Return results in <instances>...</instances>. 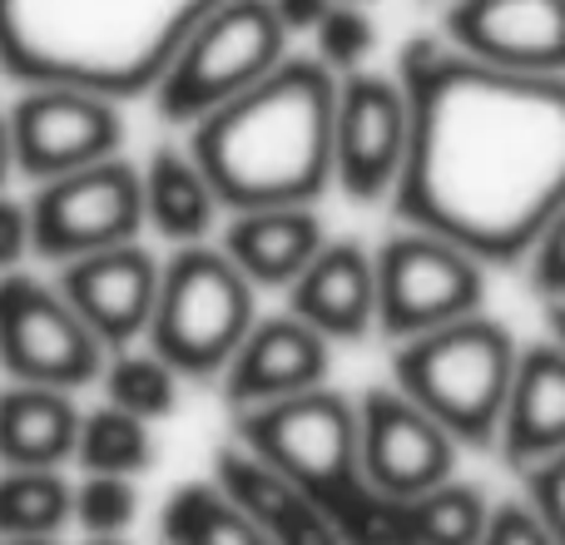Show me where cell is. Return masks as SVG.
Wrapping results in <instances>:
<instances>
[{
    "label": "cell",
    "mask_w": 565,
    "mask_h": 545,
    "mask_svg": "<svg viewBox=\"0 0 565 545\" xmlns=\"http://www.w3.org/2000/svg\"><path fill=\"white\" fill-rule=\"evenodd\" d=\"M75 521V487L55 467L0 471V541L60 536Z\"/></svg>",
    "instance_id": "25"
},
{
    "label": "cell",
    "mask_w": 565,
    "mask_h": 545,
    "mask_svg": "<svg viewBox=\"0 0 565 545\" xmlns=\"http://www.w3.org/2000/svg\"><path fill=\"white\" fill-rule=\"evenodd\" d=\"M282 60H288V30L274 0H224L189 30V40L164 65L154 85V109L159 119L189 129L254 89L264 75H274Z\"/></svg>",
    "instance_id": "7"
},
{
    "label": "cell",
    "mask_w": 565,
    "mask_h": 545,
    "mask_svg": "<svg viewBox=\"0 0 565 545\" xmlns=\"http://www.w3.org/2000/svg\"><path fill=\"white\" fill-rule=\"evenodd\" d=\"M348 6H372V0H348Z\"/></svg>",
    "instance_id": "39"
},
{
    "label": "cell",
    "mask_w": 565,
    "mask_h": 545,
    "mask_svg": "<svg viewBox=\"0 0 565 545\" xmlns=\"http://www.w3.org/2000/svg\"><path fill=\"white\" fill-rule=\"evenodd\" d=\"M164 545H274L268 531L218 481H189L169 496L159 521Z\"/></svg>",
    "instance_id": "23"
},
{
    "label": "cell",
    "mask_w": 565,
    "mask_h": 545,
    "mask_svg": "<svg viewBox=\"0 0 565 545\" xmlns=\"http://www.w3.org/2000/svg\"><path fill=\"white\" fill-rule=\"evenodd\" d=\"M358 447L362 477L387 496H422L451 481L461 441L402 387H367L358 402Z\"/></svg>",
    "instance_id": "13"
},
{
    "label": "cell",
    "mask_w": 565,
    "mask_h": 545,
    "mask_svg": "<svg viewBox=\"0 0 565 545\" xmlns=\"http://www.w3.org/2000/svg\"><path fill=\"white\" fill-rule=\"evenodd\" d=\"M224 0H0V70L15 85L154 95L189 30Z\"/></svg>",
    "instance_id": "3"
},
{
    "label": "cell",
    "mask_w": 565,
    "mask_h": 545,
    "mask_svg": "<svg viewBox=\"0 0 565 545\" xmlns=\"http://www.w3.org/2000/svg\"><path fill=\"white\" fill-rule=\"evenodd\" d=\"M234 441L308 491L332 516L342 545H397L402 501L362 477L358 402L332 392L328 382L234 412Z\"/></svg>",
    "instance_id": "4"
},
{
    "label": "cell",
    "mask_w": 565,
    "mask_h": 545,
    "mask_svg": "<svg viewBox=\"0 0 565 545\" xmlns=\"http://www.w3.org/2000/svg\"><path fill=\"white\" fill-rule=\"evenodd\" d=\"M526 272H531V288L546 302H565V209L541 228L536 248L526 254Z\"/></svg>",
    "instance_id": "31"
},
{
    "label": "cell",
    "mask_w": 565,
    "mask_h": 545,
    "mask_svg": "<svg viewBox=\"0 0 565 545\" xmlns=\"http://www.w3.org/2000/svg\"><path fill=\"white\" fill-rule=\"evenodd\" d=\"M481 545H561V541L551 536V526L541 521V511L531 501H501V506H491Z\"/></svg>",
    "instance_id": "30"
},
{
    "label": "cell",
    "mask_w": 565,
    "mask_h": 545,
    "mask_svg": "<svg viewBox=\"0 0 565 545\" xmlns=\"http://www.w3.org/2000/svg\"><path fill=\"white\" fill-rule=\"evenodd\" d=\"M145 184V228H154L164 244H204L218 224V194L194 164L189 149H154L149 169H139Z\"/></svg>",
    "instance_id": "22"
},
{
    "label": "cell",
    "mask_w": 565,
    "mask_h": 545,
    "mask_svg": "<svg viewBox=\"0 0 565 545\" xmlns=\"http://www.w3.org/2000/svg\"><path fill=\"white\" fill-rule=\"evenodd\" d=\"M159 272H164V264L135 238V244H115V248H99V254L60 264V292L75 302V312L89 322V332L109 352H119V348H135L149 332L154 298H159Z\"/></svg>",
    "instance_id": "15"
},
{
    "label": "cell",
    "mask_w": 565,
    "mask_h": 545,
    "mask_svg": "<svg viewBox=\"0 0 565 545\" xmlns=\"http://www.w3.org/2000/svg\"><path fill=\"white\" fill-rule=\"evenodd\" d=\"M491 501L467 481H441L407 501V541L412 545H481Z\"/></svg>",
    "instance_id": "27"
},
{
    "label": "cell",
    "mask_w": 565,
    "mask_h": 545,
    "mask_svg": "<svg viewBox=\"0 0 565 545\" xmlns=\"http://www.w3.org/2000/svg\"><path fill=\"white\" fill-rule=\"evenodd\" d=\"M328 6L332 0H274V10H278L288 35H312V25L328 15Z\"/></svg>",
    "instance_id": "34"
},
{
    "label": "cell",
    "mask_w": 565,
    "mask_h": 545,
    "mask_svg": "<svg viewBox=\"0 0 565 545\" xmlns=\"http://www.w3.org/2000/svg\"><path fill=\"white\" fill-rule=\"evenodd\" d=\"M79 407L75 392L10 382L0 392V461L6 467H65L75 461Z\"/></svg>",
    "instance_id": "21"
},
{
    "label": "cell",
    "mask_w": 565,
    "mask_h": 545,
    "mask_svg": "<svg viewBox=\"0 0 565 545\" xmlns=\"http://www.w3.org/2000/svg\"><path fill=\"white\" fill-rule=\"evenodd\" d=\"M397 79L412 119L397 218L487 268L526 264L565 209V75H516L417 35L397 55Z\"/></svg>",
    "instance_id": "1"
},
{
    "label": "cell",
    "mask_w": 565,
    "mask_h": 545,
    "mask_svg": "<svg viewBox=\"0 0 565 545\" xmlns=\"http://www.w3.org/2000/svg\"><path fill=\"white\" fill-rule=\"evenodd\" d=\"M25 254H35V234H30V204L10 199L0 189V272H15L25 264Z\"/></svg>",
    "instance_id": "33"
},
{
    "label": "cell",
    "mask_w": 565,
    "mask_h": 545,
    "mask_svg": "<svg viewBox=\"0 0 565 545\" xmlns=\"http://www.w3.org/2000/svg\"><path fill=\"white\" fill-rule=\"evenodd\" d=\"M328 357L332 342L318 328H308L298 312H274V318H258L248 328V338L238 342L218 387H224L234 412L264 407V402L322 387L328 382Z\"/></svg>",
    "instance_id": "16"
},
{
    "label": "cell",
    "mask_w": 565,
    "mask_h": 545,
    "mask_svg": "<svg viewBox=\"0 0 565 545\" xmlns=\"http://www.w3.org/2000/svg\"><path fill=\"white\" fill-rule=\"evenodd\" d=\"M516 338L507 322L471 312L392 348V387L431 412L461 447H497L501 412L516 377Z\"/></svg>",
    "instance_id": "5"
},
{
    "label": "cell",
    "mask_w": 565,
    "mask_h": 545,
    "mask_svg": "<svg viewBox=\"0 0 565 545\" xmlns=\"http://www.w3.org/2000/svg\"><path fill=\"white\" fill-rule=\"evenodd\" d=\"M109 348L89 332L75 302L35 272H0V367L10 382L79 392L99 382Z\"/></svg>",
    "instance_id": "9"
},
{
    "label": "cell",
    "mask_w": 565,
    "mask_h": 545,
    "mask_svg": "<svg viewBox=\"0 0 565 545\" xmlns=\"http://www.w3.org/2000/svg\"><path fill=\"white\" fill-rule=\"evenodd\" d=\"M6 119H10L15 174H25L30 184L105 164V159H115L125 149L119 99L95 95V89L25 85L15 95V105L6 109Z\"/></svg>",
    "instance_id": "11"
},
{
    "label": "cell",
    "mask_w": 565,
    "mask_h": 545,
    "mask_svg": "<svg viewBox=\"0 0 565 545\" xmlns=\"http://www.w3.org/2000/svg\"><path fill=\"white\" fill-rule=\"evenodd\" d=\"M402 545H412V541H402Z\"/></svg>",
    "instance_id": "40"
},
{
    "label": "cell",
    "mask_w": 565,
    "mask_h": 545,
    "mask_svg": "<svg viewBox=\"0 0 565 545\" xmlns=\"http://www.w3.org/2000/svg\"><path fill=\"white\" fill-rule=\"evenodd\" d=\"M179 372L169 367L164 357H159L154 348H119L109 352L105 372H99V387H105V402H115V407L135 412V417L145 421H159L169 417V412L179 407Z\"/></svg>",
    "instance_id": "26"
},
{
    "label": "cell",
    "mask_w": 565,
    "mask_h": 545,
    "mask_svg": "<svg viewBox=\"0 0 565 545\" xmlns=\"http://www.w3.org/2000/svg\"><path fill=\"white\" fill-rule=\"evenodd\" d=\"M0 75H6V70H0Z\"/></svg>",
    "instance_id": "41"
},
{
    "label": "cell",
    "mask_w": 565,
    "mask_h": 545,
    "mask_svg": "<svg viewBox=\"0 0 565 545\" xmlns=\"http://www.w3.org/2000/svg\"><path fill=\"white\" fill-rule=\"evenodd\" d=\"M139 516V491L129 477H89L75 487V526L89 531V541L125 536Z\"/></svg>",
    "instance_id": "29"
},
{
    "label": "cell",
    "mask_w": 565,
    "mask_h": 545,
    "mask_svg": "<svg viewBox=\"0 0 565 545\" xmlns=\"http://www.w3.org/2000/svg\"><path fill=\"white\" fill-rule=\"evenodd\" d=\"M328 244L318 209L312 204H274V209H244L224 228V254L238 264L254 288H282L298 282V272L318 258Z\"/></svg>",
    "instance_id": "20"
},
{
    "label": "cell",
    "mask_w": 565,
    "mask_h": 545,
    "mask_svg": "<svg viewBox=\"0 0 565 545\" xmlns=\"http://www.w3.org/2000/svg\"><path fill=\"white\" fill-rule=\"evenodd\" d=\"M154 421L135 417V412L99 402V407L79 412V437H75V461L89 477H145L154 467Z\"/></svg>",
    "instance_id": "24"
},
{
    "label": "cell",
    "mask_w": 565,
    "mask_h": 545,
    "mask_svg": "<svg viewBox=\"0 0 565 545\" xmlns=\"http://www.w3.org/2000/svg\"><path fill=\"white\" fill-rule=\"evenodd\" d=\"M521 477H526V501L541 511V521L551 526V536L565 545V447L556 451V457L526 467Z\"/></svg>",
    "instance_id": "32"
},
{
    "label": "cell",
    "mask_w": 565,
    "mask_h": 545,
    "mask_svg": "<svg viewBox=\"0 0 565 545\" xmlns=\"http://www.w3.org/2000/svg\"><path fill=\"white\" fill-rule=\"evenodd\" d=\"M288 312L328 342L367 338L377 328V258L358 238H328L288 288Z\"/></svg>",
    "instance_id": "17"
},
{
    "label": "cell",
    "mask_w": 565,
    "mask_h": 545,
    "mask_svg": "<svg viewBox=\"0 0 565 545\" xmlns=\"http://www.w3.org/2000/svg\"><path fill=\"white\" fill-rule=\"evenodd\" d=\"M10 174H15V154H10V119L0 109V189L10 184Z\"/></svg>",
    "instance_id": "35"
},
{
    "label": "cell",
    "mask_w": 565,
    "mask_h": 545,
    "mask_svg": "<svg viewBox=\"0 0 565 545\" xmlns=\"http://www.w3.org/2000/svg\"><path fill=\"white\" fill-rule=\"evenodd\" d=\"M312 60L332 75H352V70L367 65L372 45H377V25H372L367 6H348V0H332L328 15L312 25Z\"/></svg>",
    "instance_id": "28"
},
{
    "label": "cell",
    "mask_w": 565,
    "mask_h": 545,
    "mask_svg": "<svg viewBox=\"0 0 565 545\" xmlns=\"http://www.w3.org/2000/svg\"><path fill=\"white\" fill-rule=\"evenodd\" d=\"M372 258H377V328L392 342L487 308V264L441 234L402 224Z\"/></svg>",
    "instance_id": "8"
},
{
    "label": "cell",
    "mask_w": 565,
    "mask_h": 545,
    "mask_svg": "<svg viewBox=\"0 0 565 545\" xmlns=\"http://www.w3.org/2000/svg\"><path fill=\"white\" fill-rule=\"evenodd\" d=\"M89 545H125V536H105V541H89Z\"/></svg>",
    "instance_id": "38"
},
{
    "label": "cell",
    "mask_w": 565,
    "mask_h": 545,
    "mask_svg": "<svg viewBox=\"0 0 565 545\" xmlns=\"http://www.w3.org/2000/svg\"><path fill=\"white\" fill-rule=\"evenodd\" d=\"M546 318H551V338L565 348V302H546Z\"/></svg>",
    "instance_id": "36"
},
{
    "label": "cell",
    "mask_w": 565,
    "mask_h": 545,
    "mask_svg": "<svg viewBox=\"0 0 565 545\" xmlns=\"http://www.w3.org/2000/svg\"><path fill=\"white\" fill-rule=\"evenodd\" d=\"M254 282L224 248L184 244L164 258L145 342L179 377H224L238 342L258 322Z\"/></svg>",
    "instance_id": "6"
},
{
    "label": "cell",
    "mask_w": 565,
    "mask_h": 545,
    "mask_svg": "<svg viewBox=\"0 0 565 545\" xmlns=\"http://www.w3.org/2000/svg\"><path fill=\"white\" fill-rule=\"evenodd\" d=\"M214 481L268 531L274 545H342L328 511H322L302 487H292L282 471H274L268 461H258L248 447H238V441L218 447Z\"/></svg>",
    "instance_id": "19"
},
{
    "label": "cell",
    "mask_w": 565,
    "mask_h": 545,
    "mask_svg": "<svg viewBox=\"0 0 565 545\" xmlns=\"http://www.w3.org/2000/svg\"><path fill=\"white\" fill-rule=\"evenodd\" d=\"M565 447V348L556 338L526 342L516 357L511 397L501 412L497 451L516 471L556 457Z\"/></svg>",
    "instance_id": "18"
},
{
    "label": "cell",
    "mask_w": 565,
    "mask_h": 545,
    "mask_svg": "<svg viewBox=\"0 0 565 545\" xmlns=\"http://www.w3.org/2000/svg\"><path fill=\"white\" fill-rule=\"evenodd\" d=\"M30 204V234H35V254L50 264H70V258L99 254L115 244H135L145 234V184L139 169L125 154L105 159V164L75 169L35 184Z\"/></svg>",
    "instance_id": "10"
},
{
    "label": "cell",
    "mask_w": 565,
    "mask_h": 545,
    "mask_svg": "<svg viewBox=\"0 0 565 545\" xmlns=\"http://www.w3.org/2000/svg\"><path fill=\"white\" fill-rule=\"evenodd\" d=\"M338 75L312 55H288L254 89L189 125V154L228 214L318 204L332 189Z\"/></svg>",
    "instance_id": "2"
},
{
    "label": "cell",
    "mask_w": 565,
    "mask_h": 545,
    "mask_svg": "<svg viewBox=\"0 0 565 545\" xmlns=\"http://www.w3.org/2000/svg\"><path fill=\"white\" fill-rule=\"evenodd\" d=\"M407 89L397 75H377V70L338 75L332 189L352 204H382L397 194L407 164Z\"/></svg>",
    "instance_id": "12"
},
{
    "label": "cell",
    "mask_w": 565,
    "mask_h": 545,
    "mask_svg": "<svg viewBox=\"0 0 565 545\" xmlns=\"http://www.w3.org/2000/svg\"><path fill=\"white\" fill-rule=\"evenodd\" d=\"M447 45L516 75H565V0H441Z\"/></svg>",
    "instance_id": "14"
},
{
    "label": "cell",
    "mask_w": 565,
    "mask_h": 545,
    "mask_svg": "<svg viewBox=\"0 0 565 545\" xmlns=\"http://www.w3.org/2000/svg\"><path fill=\"white\" fill-rule=\"evenodd\" d=\"M0 545H60L55 536H25V541H0Z\"/></svg>",
    "instance_id": "37"
}]
</instances>
